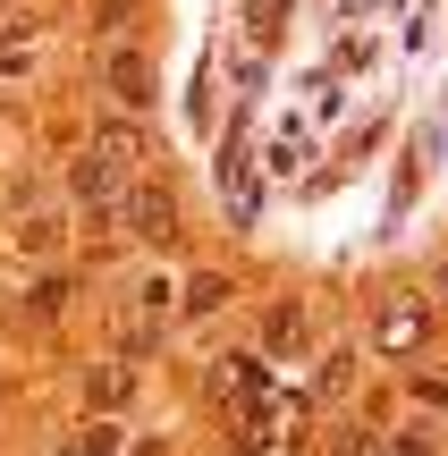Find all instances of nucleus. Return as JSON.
<instances>
[{"label": "nucleus", "instance_id": "f257e3e1", "mask_svg": "<svg viewBox=\"0 0 448 456\" xmlns=\"http://www.w3.org/2000/svg\"><path fill=\"white\" fill-rule=\"evenodd\" d=\"M423 338H432V305H423V296H389V305L372 313V355L406 363V355H423Z\"/></svg>", "mask_w": 448, "mask_h": 456}, {"label": "nucleus", "instance_id": "f03ea898", "mask_svg": "<svg viewBox=\"0 0 448 456\" xmlns=\"http://www.w3.org/2000/svg\"><path fill=\"white\" fill-rule=\"evenodd\" d=\"M118 212H127V237H144V245H161V237H178V195H169L161 178H135V186H127V203H118Z\"/></svg>", "mask_w": 448, "mask_h": 456}, {"label": "nucleus", "instance_id": "7ed1b4c3", "mask_svg": "<svg viewBox=\"0 0 448 456\" xmlns=\"http://www.w3.org/2000/svg\"><path fill=\"white\" fill-rule=\"evenodd\" d=\"M203 389H212V406H237V414H246L254 397H263V363H254V355H220Z\"/></svg>", "mask_w": 448, "mask_h": 456}, {"label": "nucleus", "instance_id": "20e7f679", "mask_svg": "<svg viewBox=\"0 0 448 456\" xmlns=\"http://www.w3.org/2000/svg\"><path fill=\"white\" fill-rule=\"evenodd\" d=\"M102 85H110L127 110H144V102H152V60H144V51H110V60H102Z\"/></svg>", "mask_w": 448, "mask_h": 456}, {"label": "nucleus", "instance_id": "39448f33", "mask_svg": "<svg viewBox=\"0 0 448 456\" xmlns=\"http://www.w3.org/2000/svg\"><path fill=\"white\" fill-rule=\"evenodd\" d=\"M9 254L51 262V254H60V212H17V220H9Z\"/></svg>", "mask_w": 448, "mask_h": 456}, {"label": "nucleus", "instance_id": "423d86ee", "mask_svg": "<svg viewBox=\"0 0 448 456\" xmlns=\"http://www.w3.org/2000/svg\"><path fill=\"white\" fill-rule=\"evenodd\" d=\"M94 152L118 169V178H127V169L144 161V127H135V118H102V127H94Z\"/></svg>", "mask_w": 448, "mask_h": 456}, {"label": "nucleus", "instance_id": "0eeeda50", "mask_svg": "<svg viewBox=\"0 0 448 456\" xmlns=\"http://www.w3.org/2000/svg\"><path fill=\"white\" fill-rule=\"evenodd\" d=\"M220 195H229L237 220H254V161H246V144H237V135H229V152H220Z\"/></svg>", "mask_w": 448, "mask_h": 456}, {"label": "nucleus", "instance_id": "6e6552de", "mask_svg": "<svg viewBox=\"0 0 448 456\" xmlns=\"http://www.w3.org/2000/svg\"><path fill=\"white\" fill-rule=\"evenodd\" d=\"M305 338H314V322H305V305H271V322H263V346H271V355H297Z\"/></svg>", "mask_w": 448, "mask_h": 456}, {"label": "nucleus", "instance_id": "1a4fd4ad", "mask_svg": "<svg viewBox=\"0 0 448 456\" xmlns=\"http://www.w3.org/2000/svg\"><path fill=\"white\" fill-rule=\"evenodd\" d=\"M85 406L118 414V406H127V372H118V363H94V372H85Z\"/></svg>", "mask_w": 448, "mask_h": 456}, {"label": "nucleus", "instance_id": "9d476101", "mask_svg": "<svg viewBox=\"0 0 448 456\" xmlns=\"http://www.w3.org/2000/svg\"><path fill=\"white\" fill-rule=\"evenodd\" d=\"M347 389H355V355L338 346V355H322V372H314V406H338Z\"/></svg>", "mask_w": 448, "mask_h": 456}, {"label": "nucleus", "instance_id": "9b49d317", "mask_svg": "<svg viewBox=\"0 0 448 456\" xmlns=\"http://www.w3.org/2000/svg\"><path fill=\"white\" fill-rule=\"evenodd\" d=\"M330 456H406L389 431H364V423H347V431H330Z\"/></svg>", "mask_w": 448, "mask_h": 456}, {"label": "nucleus", "instance_id": "f8f14e48", "mask_svg": "<svg viewBox=\"0 0 448 456\" xmlns=\"http://www.w3.org/2000/svg\"><path fill=\"white\" fill-rule=\"evenodd\" d=\"M68 186H77V195H94V203H110V195H118V169L102 161V152H85V161L68 169Z\"/></svg>", "mask_w": 448, "mask_h": 456}, {"label": "nucleus", "instance_id": "ddd939ff", "mask_svg": "<svg viewBox=\"0 0 448 456\" xmlns=\"http://www.w3.org/2000/svg\"><path fill=\"white\" fill-rule=\"evenodd\" d=\"M220 305H229V279H220V271H195V279H186V313H195V322H212Z\"/></svg>", "mask_w": 448, "mask_h": 456}, {"label": "nucleus", "instance_id": "4468645a", "mask_svg": "<svg viewBox=\"0 0 448 456\" xmlns=\"http://www.w3.org/2000/svg\"><path fill=\"white\" fill-rule=\"evenodd\" d=\"M118 448H127V431H118L110 414H102V423H85L77 440H68V456H118Z\"/></svg>", "mask_w": 448, "mask_h": 456}, {"label": "nucleus", "instance_id": "2eb2a0df", "mask_svg": "<svg viewBox=\"0 0 448 456\" xmlns=\"http://www.w3.org/2000/svg\"><path fill=\"white\" fill-rule=\"evenodd\" d=\"M432 296H440V313H448V262H440V271H432Z\"/></svg>", "mask_w": 448, "mask_h": 456}]
</instances>
